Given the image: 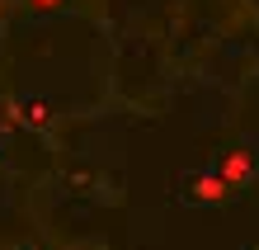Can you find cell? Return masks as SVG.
<instances>
[{"instance_id":"1","label":"cell","mask_w":259,"mask_h":250,"mask_svg":"<svg viewBox=\"0 0 259 250\" xmlns=\"http://www.w3.org/2000/svg\"><path fill=\"white\" fill-rule=\"evenodd\" d=\"M189 198L193 203H222V198H231V184L222 175H193L189 180Z\"/></svg>"},{"instance_id":"2","label":"cell","mask_w":259,"mask_h":250,"mask_svg":"<svg viewBox=\"0 0 259 250\" xmlns=\"http://www.w3.org/2000/svg\"><path fill=\"white\" fill-rule=\"evenodd\" d=\"M254 175V156L250 151H226V161H222V180L231 184V189H240Z\"/></svg>"},{"instance_id":"3","label":"cell","mask_w":259,"mask_h":250,"mask_svg":"<svg viewBox=\"0 0 259 250\" xmlns=\"http://www.w3.org/2000/svg\"><path fill=\"white\" fill-rule=\"evenodd\" d=\"M10 114H14V118H24L28 128H48V118H52V114H48V104H38V99H33V104H24V109H19V104H10Z\"/></svg>"},{"instance_id":"4","label":"cell","mask_w":259,"mask_h":250,"mask_svg":"<svg viewBox=\"0 0 259 250\" xmlns=\"http://www.w3.org/2000/svg\"><path fill=\"white\" fill-rule=\"evenodd\" d=\"M28 5H33V10H57L62 0H28Z\"/></svg>"}]
</instances>
